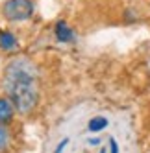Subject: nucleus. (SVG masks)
Returning <instances> with one entry per match:
<instances>
[{"label": "nucleus", "instance_id": "423d86ee", "mask_svg": "<svg viewBox=\"0 0 150 153\" xmlns=\"http://www.w3.org/2000/svg\"><path fill=\"white\" fill-rule=\"evenodd\" d=\"M108 124H110V122H108V118H106V116H94V118L89 120L87 129L93 131V133H98V131H102V129L108 127Z\"/></svg>", "mask_w": 150, "mask_h": 153}, {"label": "nucleus", "instance_id": "9b49d317", "mask_svg": "<svg viewBox=\"0 0 150 153\" xmlns=\"http://www.w3.org/2000/svg\"><path fill=\"white\" fill-rule=\"evenodd\" d=\"M100 153H108V151H106V149H100Z\"/></svg>", "mask_w": 150, "mask_h": 153}, {"label": "nucleus", "instance_id": "0eeeda50", "mask_svg": "<svg viewBox=\"0 0 150 153\" xmlns=\"http://www.w3.org/2000/svg\"><path fill=\"white\" fill-rule=\"evenodd\" d=\"M9 140H11V135L6 126H0V151H4L9 146Z\"/></svg>", "mask_w": 150, "mask_h": 153}, {"label": "nucleus", "instance_id": "9d476101", "mask_svg": "<svg viewBox=\"0 0 150 153\" xmlns=\"http://www.w3.org/2000/svg\"><path fill=\"white\" fill-rule=\"evenodd\" d=\"M89 144H91V146H98V144H100V138H91Z\"/></svg>", "mask_w": 150, "mask_h": 153}, {"label": "nucleus", "instance_id": "20e7f679", "mask_svg": "<svg viewBox=\"0 0 150 153\" xmlns=\"http://www.w3.org/2000/svg\"><path fill=\"white\" fill-rule=\"evenodd\" d=\"M54 33H56V39L61 41V42H70V41H74V31H72V28L65 22V20H59V22L56 24Z\"/></svg>", "mask_w": 150, "mask_h": 153}, {"label": "nucleus", "instance_id": "f03ea898", "mask_svg": "<svg viewBox=\"0 0 150 153\" xmlns=\"http://www.w3.org/2000/svg\"><path fill=\"white\" fill-rule=\"evenodd\" d=\"M2 15L9 22H22L34 15L32 0H6L2 4Z\"/></svg>", "mask_w": 150, "mask_h": 153}, {"label": "nucleus", "instance_id": "7ed1b4c3", "mask_svg": "<svg viewBox=\"0 0 150 153\" xmlns=\"http://www.w3.org/2000/svg\"><path fill=\"white\" fill-rule=\"evenodd\" d=\"M15 116V105L9 98H0V126H6Z\"/></svg>", "mask_w": 150, "mask_h": 153}, {"label": "nucleus", "instance_id": "6e6552de", "mask_svg": "<svg viewBox=\"0 0 150 153\" xmlns=\"http://www.w3.org/2000/svg\"><path fill=\"white\" fill-rule=\"evenodd\" d=\"M110 153H119V144L113 137H110Z\"/></svg>", "mask_w": 150, "mask_h": 153}, {"label": "nucleus", "instance_id": "39448f33", "mask_svg": "<svg viewBox=\"0 0 150 153\" xmlns=\"http://www.w3.org/2000/svg\"><path fill=\"white\" fill-rule=\"evenodd\" d=\"M0 48L8 52L17 48V37L11 31H0Z\"/></svg>", "mask_w": 150, "mask_h": 153}, {"label": "nucleus", "instance_id": "f257e3e1", "mask_svg": "<svg viewBox=\"0 0 150 153\" xmlns=\"http://www.w3.org/2000/svg\"><path fill=\"white\" fill-rule=\"evenodd\" d=\"M4 89L8 98L15 105V111L28 114L39 102L35 65L26 57L9 61L4 70Z\"/></svg>", "mask_w": 150, "mask_h": 153}, {"label": "nucleus", "instance_id": "1a4fd4ad", "mask_svg": "<svg viewBox=\"0 0 150 153\" xmlns=\"http://www.w3.org/2000/svg\"><path fill=\"white\" fill-rule=\"evenodd\" d=\"M67 144H69V138H63L59 144H58V148H56V151H54V153H61V151H63V148H65Z\"/></svg>", "mask_w": 150, "mask_h": 153}]
</instances>
